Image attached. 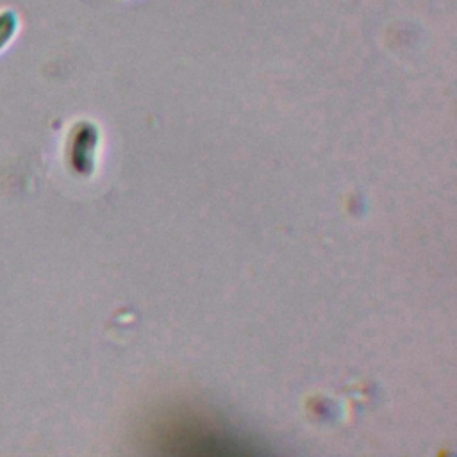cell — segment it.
<instances>
[{"instance_id":"obj_1","label":"cell","mask_w":457,"mask_h":457,"mask_svg":"<svg viewBox=\"0 0 457 457\" xmlns=\"http://www.w3.org/2000/svg\"><path fill=\"white\" fill-rule=\"evenodd\" d=\"M18 29H20L18 12L11 7L0 9V52L14 39Z\"/></svg>"}]
</instances>
